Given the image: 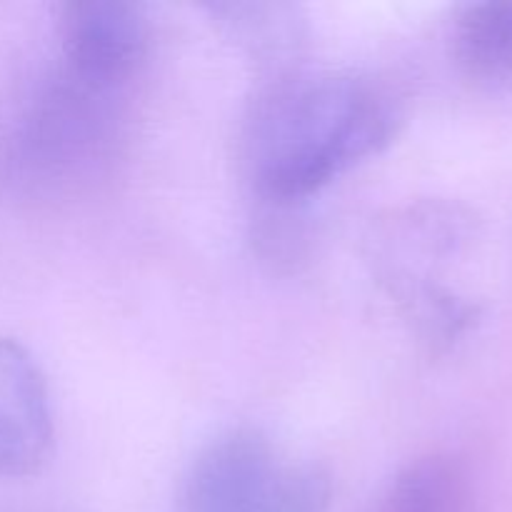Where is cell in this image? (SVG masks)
Segmentation results:
<instances>
[{"mask_svg":"<svg viewBox=\"0 0 512 512\" xmlns=\"http://www.w3.org/2000/svg\"><path fill=\"white\" fill-rule=\"evenodd\" d=\"M393 103L365 80L295 75L255 105L248 133L253 183L265 200L298 203L378 153L395 133Z\"/></svg>","mask_w":512,"mask_h":512,"instance_id":"6da1fadb","label":"cell"},{"mask_svg":"<svg viewBox=\"0 0 512 512\" xmlns=\"http://www.w3.org/2000/svg\"><path fill=\"white\" fill-rule=\"evenodd\" d=\"M285 465L253 428L228 430L205 445L183 485V512H263Z\"/></svg>","mask_w":512,"mask_h":512,"instance_id":"7a4b0ae2","label":"cell"},{"mask_svg":"<svg viewBox=\"0 0 512 512\" xmlns=\"http://www.w3.org/2000/svg\"><path fill=\"white\" fill-rule=\"evenodd\" d=\"M60 35L75 75L90 85L128 78L148 50V20L125 0H73L60 8Z\"/></svg>","mask_w":512,"mask_h":512,"instance_id":"3957f363","label":"cell"},{"mask_svg":"<svg viewBox=\"0 0 512 512\" xmlns=\"http://www.w3.org/2000/svg\"><path fill=\"white\" fill-rule=\"evenodd\" d=\"M460 70L488 90H512V0L460 8L453 25Z\"/></svg>","mask_w":512,"mask_h":512,"instance_id":"277c9868","label":"cell"},{"mask_svg":"<svg viewBox=\"0 0 512 512\" xmlns=\"http://www.w3.org/2000/svg\"><path fill=\"white\" fill-rule=\"evenodd\" d=\"M0 400L30 448L48 460L53 448L48 383L30 350L15 338H0Z\"/></svg>","mask_w":512,"mask_h":512,"instance_id":"5b68a950","label":"cell"},{"mask_svg":"<svg viewBox=\"0 0 512 512\" xmlns=\"http://www.w3.org/2000/svg\"><path fill=\"white\" fill-rule=\"evenodd\" d=\"M473 490L463 463L433 453L413 460L385 493L378 512H470Z\"/></svg>","mask_w":512,"mask_h":512,"instance_id":"8992f818","label":"cell"},{"mask_svg":"<svg viewBox=\"0 0 512 512\" xmlns=\"http://www.w3.org/2000/svg\"><path fill=\"white\" fill-rule=\"evenodd\" d=\"M285 8L278 5H215L213 13L233 30L240 43L248 45L253 53H275L288 50L298 43V20L293 10L280 18Z\"/></svg>","mask_w":512,"mask_h":512,"instance_id":"52a82bcc","label":"cell"},{"mask_svg":"<svg viewBox=\"0 0 512 512\" xmlns=\"http://www.w3.org/2000/svg\"><path fill=\"white\" fill-rule=\"evenodd\" d=\"M45 460L30 450L28 440L20 435L0 400V478H25L38 473Z\"/></svg>","mask_w":512,"mask_h":512,"instance_id":"ba28073f","label":"cell"}]
</instances>
